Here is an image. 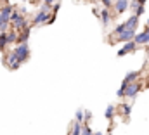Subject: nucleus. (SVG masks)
Segmentation results:
<instances>
[{
    "mask_svg": "<svg viewBox=\"0 0 149 135\" xmlns=\"http://www.w3.org/2000/svg\"><path fill=\"white\" fill-rule=\"evenodd\" d=\"M49 17H50V7L43 3V5L40 7V10L37 12L35 19H33V24H35V26H38V24H47Z\"/></svg>",
    "mask_w": 149,
    "mask_h": 135,
    "instance_id": "1",
    "label": "nucleus"
},
{
    "mask_svg": "<svg viewBox=\"0 0 149 135\" xmlns=\"http://www.w3.org/2000/svg\"><path fill=\"white\" fill-rule=\"evenodd\" d=\"M14 54H16V57H17V61L23 64L24 61H28V57H30V47H28V43H17V47L12 50Z\"/></svg>",
    "mask_w": 149,
    "mask_h": 135,
    "instance_id": "2",
    "label": "nucleus"
},
{
    "mask_svg": "<svg viewBox=\"0 0 149 135\" xmlns=\"http://www.w3.org/2000/svg\"><path fill=\"white\" fill-rule=\"evenodd\" d=\"M139 92H141V83H139V81H132V83H128V85H127V88H125L123 95H125V97H128V99H135Z\"/></svg>",
    "mask_w": 149,
    "mask_h": 135,
    "instance_id": "3",
    "label": "nucleus"
},
{
    "mask_svg": "<svg viewBox=\"0 0 149 135\" xmlns=\"http://www.w3.org/2000/svg\"><path fill=\"white\" fill-rule=\"evenodd\" d=\"M135 49H137V43H135L134 40H130V42H125V43H123V47H121V49L116 52V56H118V57H123V56H127V54H132Z\"/></svg>",
    "mask_w": 149,
    "mask_h": 135,
    "instance_id": "4",
    "label": "nucleus"
},
{
    "mask_svg": "<svg viewBox=\"0 0 149 135\" xmlns=\"http://www.w3.org/2000/svg\"><path fill=\"white\" fill-rule=\"evenodd\" d=\"M113 9L116 10V14H123L125 10L130 9V0H114L113 2Z\"/></svg>",
    "mask_w": 149,
    "mask_h": 135,
    "instance_id": "5",
    "label": "nucleus"
},
{
    "mask_svg": "<svg viewBox=\"0 0 149 135\" xmlns=\"http://www.w3.org/2000/svg\"><path fill=\"white\" fill-rule=\"evenodd\" d=\"M12 23V30H16V31H23L24 28H28V24H26V19H24V14H19L14 21H10Z\"/></svg>",
    "mask_w": 149,
    "mask_h": 135,
    "instance_id": "6",
    "label": "nucleus"
},
{
    "mask_svg": "<svg viewBox=\"0 0 149 135\" xmlns=\"http://www.w3.org/2000/svg\"><path fill=\"white\" fill-rule=\"evenodd\" d=\"M134 42H135L137 45H148L149 43V28H146V30L141 31V33H135Z\"/></svg>",
    "mask_w": 149,
    "mask_h": 135,
    "instance_id": "7",
    "label": "nucleus"
},
{
    "mask_svg": "<svg viewBox=\"0 0 149 135\" xmlns=\"http://www.w3.org/2000/svg\"><path fill=\"white\" fill-rule=\"evenodd\" d=\"M135 30H123L121 33L118 35V42H121V43H125V42H130V40H134V36H135Z\"/></svg>",
    "mask_w": 149,
    "mask_h": 135,
    "instance_id": "8",
    "label": "nucleus"
},
{
    "mask_svg": "<svg viewBox=\"0 0 149 135\" xmlns=\"http://www.w3.org/2000/svg\"><path fill=\"white\" fill-rule=\"evenodd\" d=\"M99 17H101L102 26H108V24L111 23V12H109V9L102 7V9H101V14H99Z\"/></svg>",
    "mask_w": 149,
    "mask_h": 135,
    "instance_id": "9",
    "label": "nucleus"
},
{
    "mask_svg": "<svg viewBox=\"0 0 149 135\" xmlns=\"http://www.w3.org/2000/svg\"><path fill=\"white\" fill-rule=\"evenodd\" d=\"M7 64H9L10 69H17V68L21 66V63L17 61V57H16V54H14V52H10V54L7 56Z\"/></svg>",
    "mask_w": 149,
    "mask_h": 135,
    "instance_id": "10",
    "label": "nucleus"
},
{
    "mask_svg": "<svg viewBox=\"0 0 149 135\" xmlns=\"http://www.w3.org/2000/svg\"><path fill=\"white\" fill-rule=\"evenodd\" d=\"M30 31H31V30H30V26H28V28H24L23 31H19V35H17V42H16V43H26V42H28V38H30Z\"/></svg>",
    "mask_w": 149,
    "mask_h": 135,
    "instance_id": "11",
    "label": "nucleus"
},
{
    "mask_svg": "<svg viewBox=\"0 0 149 135\" xmlns=\"http://www.w3.org/2000/svg\"><path fill=\"white\" fill-rule=\"evenodd\" d=\"M139 71H128L127 74H125V80L123 81H127V83H132V81H137V78H139Z\"/></svg>",
    "mask_w": 149,
    "mask_h": 135,
    "instance_id": "12",
    "label": "nucleus"
},
{
    "mask_svg": "<svg viewBox=\"0 0 149 135\" xmlns=\"http://www.w3.org/2000/svg\"><path fill=\"white\" fill-rule=\"evenodd\" d=\"M114 114H116V107H114L113 104H109V106L106 107V111H104V118H106V120H113Z\"/></svg>",
    "mask_w": 149,
    "mask_h": 135,
    "instance_id": "13",
    "label": "nucleus"
},
{
    "mask_svg": "<svg viewBox=\"0 0 149 135\" xmlns=\"http://www.w3.org/2000/svg\"><path fill=\"white\" fill-rule=\"evenodd\" d=\"M12 10H14V7H10V5H3V7L0 9V14H2L5 19H9L10 14H12Z\"/></svg>",
    "mask_w": 149,
    "mask_h": 135,
    "instance_id": "14",
    "label": "nucleus"
},
{
    "mask_svg": "<svg viewBox=\"0 0 149 135\" xmlns=\"http://www.w3.org/2000/svg\"><path fill=\"white\" fill-rule=\"evenodd\" d=\"M74 121H80V123L85 121V111H83L81 107L76 109V113H74Z\"/></svg>",
    "mask_w": 149,
    "mask_h": 135,
    "instance_id": "15",
    "label": "nucleus"
},
{
    "mask_svg": "<svg viewBox=\"0 0 149 135\" xmlns=\"http://www.w3.org/2000/svg\"><path fill=\"white\" fill-rule=\"evenodd\" d=\"M81 125H83V123L74 121L73 127H71V132H70V135H80V134H81Z\"/></svg>",
    "mask_w": 149,
    "mask_h": 135,
    "instance_id": "16",
    "label": "nucleus"
},
{
    "mask_svg": "<svg viewBox=\"0 0 149 135\" xmlns=\"http://www.w3.org/2000/svg\"><path fill=\"white\" fill-rule=\"evenodd\" d=\"M17 42V31H9L7 33V43H16Z\"/></svg>",
    "mask_w": 149,
    "mask_h": 135,
    "instance_id": "17",
    "label": "nucleus"
},
{
    "mask_svg": "<svg viewBox=\"0 0 149 135\" xmlns=\"http://www.w3.org/2000/svg\"><path fill=\"white\" fill-rule=\"evenodd\" d=\"M121 114L123 116H130L132 114V104H123L121 106Z\"/></svg>",
    "mask_w": 149,
    "mask_h": 135,
    "instance_id": "18",
    "label": "nucleus"
},
{
    "mask_svg": "<svg viewBox=\"0 0 149 135\" xmlns=\"http://www.w3.org/2000/svg\"><path fill=\"white\" fill-rule=\"evenodd\" d=\"M80 135H94L92 128L88 127V123H83V125H81V134Z\"/></svg>",
    "mask_w": 149,
    "mask_h": 135,
    "instance_id": "19",
    "label": "nucleus"
},
{
    "mask_svg": "<svg viewBox=\"0 0 149 135\" xmlns=\"http://www.w3.org/2000/svg\"><path fill=\"white\" fill-rule=\"evenodd\" d=\"M5 45H9V43H7V31H5V33H0V49L3 50Z\"/></svg>",
    "mask_w": 149,
    "mask_h": 135,
    "instance_id": "20",
    "label": "nucleus"
},
{
    "mask_svg": "<svg viewBox=\"0 0 149 135\" xmlns=\"http://www.w3.org/2000/svg\"><path fill=\"white\" fill-rule=\"evenodd\" d=\"M144 12H146V7H144V5H141V3H139V5H137V7H135V16H139V17H141V16H142V14H144Z\"/></svg>",
    "mask_w": 149,
    "mask_h": 135,
    "instance_id": "21",
    "label": "nucleus"
},
{
    "mask_svg": "<svg viewBox=\"0 0 149 135\" xmlns=\"http://www.w3.org/2000/svg\"><path fill=\"white\" fill-rule=\"evenodd\" d=\"M9 23H10V21H9V19H5V17L0 14V28H2V26H9Z\"/></svg>",
    "mask_w": 149,
    "mask_h": 135,
    "instance_id": "22",
    "label": "nucleus"
},
{
    "mask_svg": "<svg viewBox=\"0 0 149 135\" xmlns=\"http://www.w3.org/2000/svg\"><path fill=\"white\" fill-rule=\"evenodd\" d=\"M92 120V111H85V121L83 123H88Z\"/></svg>",
    "mask_w": 149,
    "mask_h": 135,
    "instance_id": "23",
    "label": "nucleus"
},
{
    "mask_svg": "<svg viewBox=\"0 0 149 135\" xmlns=\"http://www.w3.org/2000/svg\"><path fill=\"white\" fill-rule=\"evenodd\" d=\"M102 2V5L106 7V9H109V7H113V0H101Z\"/></svg>",
    "mask_w": 149,
    "mask_h": 135,
    "instance_id": "24",
    "label": "nucleus"
},
{
    "mask_svg": "<svg viewBox=\"0 0 149 135\" xmlns=\"http://www.w3.org/2000/svg\"><path fill=\"white\" fill-rule=\"evenodd\" d=\"M101 9H102V7H94V9H92V12H94V16H95V17H99V14H101Z\"/></svg>",
    "mask_w": 149,
    "mask_h": 135,
    "instance_id": "25",
    "label": "nucleus"
},
{
    "mask_svg": "<svg viewBox=\"0 0 149 135\" xmlns=\"http://www.w3.org/2000/svg\"><path fill=\"white\" fill-rule=\"evenodd\" d=\"M42 2H43L45 5H49V7H52V5H54V3H56L57 0H42Z\"/></svg>",
    "mask_w": 149,
    "mask_h": 135,
    "instance_id": "26",
    "label": "nucleus"
},
{
    "mask_svg": "<svg viewBox=\"0 0 149 135\" xmlns=\"http://www.w3.org/2000/svg\"><path fill=\"white\" fill-rule=\"evenodd\" d=\"M146 2H148V0H137V3H141V5H144Z\"/></svg>",
    "mask_w": 149,
    "mask_h": 135,
    "instance_id": "27",
    "label": "nucleus"
},
{
    "mask_svg": "<svg viewBox=\"0 0 149 135\" xmlns=\"http://www.w3.org/2000/svg\"><path fill=\"white\" fill-rule=\"evenodd\" d=\"M94 135H102L101 132H94Z\"/></svg>",
    "mask_w": 149,
    "mask_h": 135,
    "instance_id": "28",
    "label": "nucleus"
},
{
    "mask_svg": "<svg viewBox=\"0 0 149 135\" xmlns=\"http://www.w3.org/2000/svg\"><path fill=\"white\" fill-rule=\"evenodd\" d=\"M106 135H111V134H106Z\"/></svg>",
    "mask_w": 149,
    "mask_h": 135,
    "instance_id": "29",
    "label": "nucleus"
},
{
    "mask_svg": "<svg viewBox=\"0 0 149 135\" xmlns=\"http://www.w3.org/2000/svg\"><path fill=\"white\" fill-rule=\"evenodd\" d=\"M23 2H26V0H23Z\"/></svg>",
    "mask_w": 149,
    "mask_h": 135,
    "instance_id": "30",
    "label": "nucleus"
},
{
    "mask_svg": "<svg viewBox=\"0 0 149 135\" xmlns=\"http://www.w3.org/2000/svg\"><path fill=\"white\" fill-rule=\"evenodd\" d=\"M0 52H2V49H0Z\"/></svg>",
    "mask_w": 149,
    "mask_h": 135,
    "instance_id": "31",
    "label": "nucleus"
},
{
    "mask_svg": "<svg viewBox=\"0 0 149 135\" xmlns=\"http://www.w3.org/2000/svg\"><path fill=\"white\" fill-rule=\"evenodd\" d=\"M0 33H2V31H0Z\"/></svg>",
    "mask_w": 149,
    "mask_h": 135,
    "instance_id": "32",
    "label": "nucleus"
}]
</instances>
